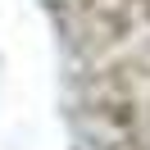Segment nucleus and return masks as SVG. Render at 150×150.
Listing matches in <instances>:
<instances>
[]
</instances>
